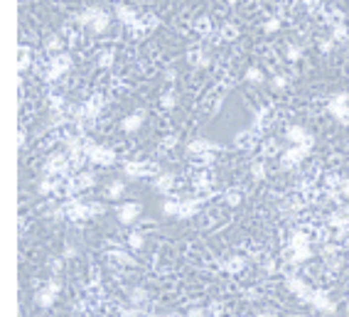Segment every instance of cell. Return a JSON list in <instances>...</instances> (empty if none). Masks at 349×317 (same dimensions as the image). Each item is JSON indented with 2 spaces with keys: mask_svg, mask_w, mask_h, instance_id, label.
I'll list each match as a JSON object with an SVG mask.
<instances>
[{
  "mask_svg": "<svg viewBox=\"0 0 349 317\" xmlns=\"http://www.w3.org/2000/svg\"><path fill=\"white\" fill-rule=\"evenodd\" d=\"M71 180H74V190H76V192L89 190V187H94V185H96V177H94V172H89V170L76 172Z\"/></svg>",
  "mask_w": 349,
  "mask_h": 317,
  "instance_id": "19",
  "label": "cell"
},
{
  "mask_svg": "<svg viewBox=\"0 0 349 317\" xmlns=\"http://www.w3.org/2000/svg\"><path fill=\"white\" fill-rule=\"evenodd\" d=\"M45 175L47 177H71V165H69V155L67 153H54L47 158L45 162Z\"/></svg>",
  "mask_w": 349,
  "mask_h": 317,
  "instance_id": "5",
  "label": "cell"
},
{
  "mask_svg": "<svg viewBox=\"0 0 349 317\" xmlns=\"http://www.w3.org/2000/svg\"><path fill=\"white\" fill-rule=\"evenodd\" d=\"M91 211H94V216H99V214L106 211V207H103L101 202H91Z\"/></svg>",
  "mask_w": 349,
  "mask_h": 317,
  "instance_id": "56",
  "label": "cell"
},
{
  "mask_svg": "<svg viewBox=\"0 0 349 317\" xmlns=\"http://www.w3.org/2000/svg\"><path fill=\"white\" fill-rule=\"evenodd\" d=\"M330 40H335V42L349 40V27H347V22H335V25H330Z\"/></svg>",
  "mask_w": 349,
  "mask_h": 317,
  "instance_id": "25",
  "label": "cell"
},
{
  "mask_svg": "<svg viewBox=\"0 0 349 317\" xmlns=\"http://www.w3.org/2000/svg\"><path fill=\"white\" fill-rule=\"evenodd\" d=\"M76 25L89 27L94 35H103V32L108 30V25H111V17H108V12L101 10V7H86L84 12H79Z\"/></svg>",
  "mask_w": 349,
  "mask_h": 317,
  "instance_id": "1",
  "label": "cell"
},
{
  "mask_svg": "<svg viewBox=\"0 0 349 317\" xmlns=\"http://www.w3.org/2000/svg\"><path fill=\"white\" fill-rule=\"evenodd\" d=\"M96 62H99L101 69H111L113 62H116V52H113V50H101V52L96 54Z\"/></svg>",
  "mask_w": 349,
  "mask_h": 317,
  "instance_id": "30",
  "label": "cell"
},
{
  "mask_svg": "<svg viewBox=\"0 0 349 317\" xmlns=\"http://www.w3.org/2000/svg\"><path fill=\"white\" fill-rule=\"evenodd\" d=\"M251 175H253V180H263V177H266V165H263V160H256V162L251 165Z\"/></svg>",
  "mask_w": 349,
  "mask_h": 317,
  "instance_id": "42",
  "label": "cell"
},
{
  "mask_svg": "<svg viewBox=\"0 0 349 317\" xmlns=\"http://www.w3.org/2000/svg\"><path fill=\"white\" fill-rule=\"evenodd\" d=\"M317 47H320V52H322V54H327V52H332L335 40H320V45H317Z\"/></svg>",
  "mask_w": 349,
  "mask_h": 317,
  "instance_id": "50",
  "label": "cell"
},
{
  "mask_svg": "<svg viewBox=\"0 0 349 317\" xmlns=\"http://www.w3.org/2000/svg\"><path fill=\"white\" fill-rule=\"evenodd\" d=\"M347 231H349V226H347Z\"/></svg>",
  "mask_w": 349,
  "mask_h": 317,
  "instance_id": "63",
  "label": "cell"
},
{
  "mask_svg": "<svg viewBox=\"0 0 349 317\" xmlns=\"http://www.w3.org/2000/svg\"><path fill=\"white\" fill-rule=\"evenodd\" d=\"M219 150H221V145H219V143H211L207 138H195V140H190V145H187V153H190L192 158L204 155V153H219Z\"/></svg>",
  "mask_w": 349,
  "mask_h": 317,
  "instance_id": "12",
  "label": "cell"
},
{
  "mask_svg": "<svg viewBox=\"0 0 349 317\" xmlns=\"http://www.w3.org/2000/svg\"><path fill=\"white\" fill-rule=\"evenodd\" d=\"M246 79H249L251 84H263V81H266V74H263V69H258V66H249V69H246Z\"/></svg>",
  "mask_w": 349,
  "mask_h": 317,
  "instance_id": "37",
  "label": "cell"
},
{
  "mask_svg": "<svg viewBox=\"0 0 349 317\" xmlns=\"http://www.w3.org/2000/svg\"><path fill=\"white\" fill-rule=\"evenodd\" d=\"M30 62H32V59H30V47L22 45V47H20V71H27V69H30Z\"/></svg>",
  "mask_w": 349,
  "mask_h": 317,
  "instance_id": "41",
  "label": "cell"
},
{
  "mask_svg": "<svg viewBox=\"0 0 349 317\" xmlns=\"http://www.w3.org/2000/svg\"><path fill=\"white\" fill-rule=\"evenodd\" d=\"M118 317H148V313L140 310V308H121Z\"/></svg>",
  "mask_w": 349,
  "mask_h": 317,
  "instance_id": "44",
  "label": "cell"
},
{
  "mask_svg": "<svg viewBox=\"0 0 349 317\" xmlns=\"http://www.w3.org/2000/svg\"><path fill=\"white\" fill-rule=\"evenodd\" d=\"M62 47H64V40H62L59 35H50V37L45 40V50H47V52H52V54H59V52H62Z\"/></svg>",
  "mask_w": 349,
  "mask_h": 317,
  "instance_id": "31",
  "label": "cell"
},
{
  "mask_svg": "<svg viewBox=\"0 0 349 317\" xmlns=\"http://www.w3.org/2000/svg\"><path fill=\"white\" fill-rule=\"evenodd\" d=\"M160 106H162L165 111H167V108H175V106H177V94H175L172 89L165 91V94L160 96Z\"/></svg>",
  "mask_w": 349,
  "mask_h": 317,
  "instance_id": "38",
  "label": "cell"
},
{
  "mask_svg": "<svg viewBox=\"0 0 349 317\" xmlns=\"http://www.w3.org/2000/svg\"><path fill=\"white\" fill-rule=\"evenodd\" d=\"M64 256H67V258H74V256H76V246H67V249H64Z\"/></svg>",
  "mask_w": 349,
  "mask_h": 317,
  "instance_id": "59",
  "label": "cell"
},
{
  "mask_svg": "<svg viewBox=\"0 0 349 317\" xmlns=\"http://www.w3.org/2000/svg\"><path fill=\"white\" fill-rule=\"evenodd\" d=\"M143 118H145V111L140 108V111H136L133 116H128V118H123V123H121V128H123L126 133H136V130H140V126H143Z\"/></svg>",
  "mask_w": 349,
  "mask_h": 317,
  "instance_id": "22",
  "label": "cell"
},
{
  "mask_svg": "<svg viewBox=\"0 0 349 317\" xmlns=\"http://www.w3.org/2000/svg\"><path fill=\"white\" fill-rule=\"evenodd\" d=\"M152 187L157 192H162V194H170L172 187H175V175H157L152 180Z\"/></svg>",
  "mask_w": 349,
  "mask_h": 317,
  "instance_id": "24",
  "label": "cell"
},
{
  "mask_svg": "<svg viewBox=\"0 0 349 317\" xmlns=\"http://www.w3.org/2000/svg\"><path fill=\"white\" fill-rule=\"evenodd\" d=\"M327 113L335 116L340 123H349V96L347 94H335L330 101H327Z\"/></svg>",
  "mask_w": 349,
  "mask_h": 317,
  "instance_id": "7",
  "label": "cell"
},
{
  "mask_svg": "<svg viewBox=\"0 0 349 317\" xmlns=\"http://www.w3.org/2000/svg\"><path fill=\"white\" fill-rule=\"evenodd\" d=\"M54 300H57V293L52 290V288H42V290H37L35 293V303L40 305V308H52L54 305Z\"/></svg>",
  "mask_w": 349,
  "mask_h": 317,
  "instance_id": "21",
  "label": "cell"
},
{
  "mask_svg": "<svg viewBox=\"0 0 349 317\" xmlns=\"http://www.w3.org/2000/svg\"><path fill=\"white\" fill-rule=\"evenodd\" d=\"M261 265H263V270H266L268 275H271V273H276V261H273V258H263V263H261Z\"/></svg>",
  "mask_w": 349,
  "mask_h": 317,
  "instance_id": "52",
  "label": "cell"
},
{
  "mask_svg": "<svg viewBox=\"0 0 349 317\" xmlns=\"http://www.w3.org/2000/svg\"><path fill=\"white\" fill-rule=\"evenodd\" d=\"M288 246L290 249H302V246H310V236L305 231H293L288 236Z\"/></svg>",
  "mask_w": 349,
  "mask_h": 317,
  "instance_id": "27",
  "label": "cell"
},
{
  "mask_svg": "<svg viewBox=\"0 0 349 317\" xmlns=\"http://www.w3.org/2000/svg\"><path fill=\"white\" fill-rule=\"evenodd\" d=\"M177 145V135H167V138H162V143H160V150L165 153V150H172Z\"/></svg>",
  "mask_w": 349,
  "mask_h": 317,
  "instance_id": "48",
  "label": "cell"
},
{
  "mask_svg": "<svg viewBox=\"0 0 349 317\" xmlns=\"http://www.w3.org/2000/svg\"><path fill=\"white\" fill-rule=\"evenodd\" d=\"M241 199H244V194L239 190H229V192H224V202L229 204V207H239L241 204Z\"/></svg>",
  "mask_w": 349,
  "mask_h": 317,
  "instance_id": "40",
  "label": "cell"
},
{
  "mask_svg": "<svg viewBox=\"0 0 349 317\" xmlns=\"http://www.w3.org/2000/svg\"><path fill=\"white\" fill-rule=\"evenodd\" d=\"M162 317H185V315H177V313H170V315H162Z\"/></svg>",
  "mask_w": 349,
  "mask_h": 317,
  "instance_id": "60",
  "label": "cell"
},
{
  "mask_svg": "<svg viewBox=\"0 0 349 317\" xmlns=\"http://www.w3.org/2000/svg\"><path fill=\"white\" fill-rule=\"evenodd\" d=\"M84 153H86V158H89L91 165H101V167H106V165H113V162H116V153H113L111 148H106V145H96V143H91V140H86Z\"/></svg>",
  "mask_w": 349,
  "mask_h": 317,
  "instance_id": "4",
  "label": "cell"
},
{
  "mask_svg": "<svg viewBox=\"0 0 349 317\" xmlns=\"http://www.w3.org/2000/svg\"><path fill=\"white\" fill-rule=\"evenodd\" d=\"M258 138H261V133H256V130L251 128V130H241V133H236V138H234V140H236V145H239V148H253Z\"/></svg>",
  "mask_w": 349,
  "mask_h": 317,
  "instance_id": "20",
  "label": "cell"
},
{
  "mask_svg": "<svg viewBox=\"0 0 349 317\" xmlns=\"http://www.w3.org/2000/svg\"><path fill=\"white\" fill-rule=\"evenodd\" d=\"M185 317H209V313H207V310H202V308H192V310H190Z\"/></svg>",
  "mask_w": 349,
  "mask_h": 317,
  "instance_id": "54",
  "label": "cell"
},
{
  "mask_svg": "<svg viewBox=\"0 0 349 317\" xmlns=\"http://www.w3.org/2000/svg\"><path fill=\"white\" fill-rule=\"evenodd\" d=\"M190 62L195 64V66H209L211 59L204 50H192V52H190Z\"/></svg>",
  "mask_w": 349,
  "mask_h": 317,
  "instance_id": "33",
  "label": "cell"
},
{
  "mask_svg": "<svg viewBox=\"0 0 349 317\" xmlns=\"http://www.w3.org/2000/svg\"><path fill=\"white\" fill-rule=\"evenodd\" d=\"M50 108H52L54 113H67L69 106L64 104V96H62V94H52V96H50Z\"/></svg>",
  "mask_w": 349,
  "mask_h": 317,
  "instance_id": "34",
  "label": "cell"
},
{
  "mask_svg": "<svg viewBox=\"0 0 349 317\" xmlns=\"http://www.w3.org/2000/svg\"><path fill=\"white\" fill-rule=\"evenodd\" d=\"M300 57H302V47L288 42V45H285V59H288V62H298Z\"/></svg>",
  "mask_w": 349,
  "mask_h": 317,
  "instance_id": "36",
  "label": "cell"
},
{
  "mask_svg": "<svg viewBox=\"0 0 349 317\" xmlns=\"http://www.w3.org/2000/svg\"><path fill=\"white\" fill-rule=\"evenodd\" d=\"M160 27V17L157 15H140L138 20H136V25L131 27V32L136 35V37H143L145 32H152V30H157Z\"/></svg>",
  "mask_w": 349,
  "mask_h": 317,
  "instance_id": "13",
  "label": "cell"
},
{
  "mask_svg": "<svg viewBox=\"0 0 349 317\" xmlns=\"http://www.w3.org/2000/svg\"><path fill=\"white\" fill-rule=\"evenodd\" d=\"M195 162H197L199 167H209L211 162H214V153H204V155H197V158H195Z\"/></svg>",
  "mask_w": 349,
  "mask_h": 317,
  "instance_id": "46",
  "label": "cell"
},
{
  "mask_svg": "<svg viewBox=\"0 0 349 317\" xmlns=\"http://www.w3.org/2000/svg\"><path fill=\"white\" fill-rule=\"evenodd\" d=\"M123 192H126V185H123V180H113V182H108V187H106V194H108V199H121V197H123Z\"/></svg>",
  "mask_w": 349,
  "mask_h": 317,
  "instance_id": "32",
  "label": "cell"
},
{
  "mask_svg": "<svg viewBox=\"0 0 349 317\" xmlns=\"http://www.w3.org/2000/svg\"><path fill=\"white\" fill-rule=\"evenodd\" d=\"M175 79H177V71L175 69H167L165 71V81H175Z\"/></svg>",
  "mask_w": 349,
  "mask_h": 317,
  "instance_id": "58",
  "label": "cell"
},
{
  "mask_svg": "<svg viewBox=\"0 0 349 317\" xmlns=\"http://www.w3.org/2000/svg\"><path fill=\"white\" fill-rule=\"evenodd\" d=\"M285 138L293 143V145H302L307 138H310V133L305 130L302 126H298V123H293V126H288L285 128Z\"/></svg>",
  "mask_w": 349,
  "mask_h": 317,
  "instance_id": "18",
  "label": "cell"
},
{
  "mask_svg": "<svg viewBox=\"0 0 349 317\" xmlns=\"http://www.w3.org/2000/svg\"><path fill=\"white\" fill-rule=\"evenodd\" d=\"M138 17H140V15L133 10V7H131V5H126V2H118V5H116V20H118V22H123V25L133 27Z\"/></svg>",
  "mask_w": 349,
  "mask_h": 317,
  "instance_id": "14",
  "label": "cell"
},
{
  "mask_svg": "<svg viewBox=\"0 0 349 317\" xmlns=\"http://www.w3.org/2000/svg\"><path fill=\"white\" fill-rule=\"evenodd\" d=\"M229 2H231V5H234V2H239V0H229Z\"/></svg>",
  "mask_w": 349,
  "mask_h": 317,
  "instance_id": "62",
  "label": "cell"
},
{
  "mask_svg": "<svg viewBox=\"0 0 349 317\" xmlns=\"http://www.w3.org/2000/svg\"><path fill=\"white\" fill-rule=\"evenodd\" d=\"M285 86H288V76L276 74V76H273V89H285Z\"/></svg>",
  "mask_w": 349,
  "mask_h": 317,
  "instance_id": "51",
  "label": "cell"
},
{
  "mask_svg": "<svg viewBox=\"0 0 349 317\" xmlns=\"http://www.w3.org/2000/svg\"><path fill=\"white\" fill-rule=\"evenodd\" d=\"M246 268V258L244 256H231V258H224L221 261V270L229 273V275H236Z\"/></svg>",
  "mask_w": 349,
  "mask_h": 317,
  "instance_id": "17",
  "label": "cell"
},
{
  "mask_svg": "<svg viewBox=\"0 0 349 317\" xmlns=\"http://www.w3.org/2000/svg\"><path fill=\"white\" fill-rule=\"evenodd\" d=\"M195 30H197L202 37H209L211 32H214V25H211L209 17H199V20L195 22Z\"/></svg>",
  "mask_w": 349,
  "mask_h": 317,
  "instance_id": "35",
  "label": "cell"
},
{
  "mask_svg": "<svg viewBox=\"0 0 349 317\" xmlns=\"http://www.w3.org/2000/svg\"><path fill=\"white\" fill-rule=\"evenodd\" d=\"M320 254L325 256V258H327V256H337L340 254V246H337V244H325V246L320 249Z\"/></svg>",
  "mask_w": 349,
  "mask_h": 317,
  "instance_id": "49",
  "label": "cell"
},
{
  "mask_svg": "<svg viewBox=\"0 0 349 317\" xmlns=\"http://www.w3.org/2000/svg\"><path fill=\"white\" fill-rule=\"evenodd\" d=\"M340 192H342V197L349 199V177H342V182H340Z\"/></svg>",
  "mask_w": 349,
  "mask_h": 317,
  "instance_id": "55",
  "label": "cell"
},
{
  "mask_svg": "<svg viewBox=\"0 0 349 317\" xmlns=\"http://www.w3.org/2000/svg\"><path fill=\"white\" fill-rule=\"evenodd\" d=\"M263 153H266V155H276V153H278V145H276L273 140H268V143L263 145Z\"/></svg>",
  "mask_w": 349,
  "mask_h": 317,
  "instance_id": "53",
  "label": "cell"
},
{
  "mask_svg": "<svg viewBox=\"0 0 349 317\" xmlns=\"http://www.w3.org/2000/svg\"><path fill=\"white\" fill-rule=\"evenodd\" d=\"M307 305H312L315 310H320V313H335V303L330 300V295L325 293V290H310V295H307Z\"/></svg>",
  "mask_w": 349,
  "mask_h": 317,
  "instance_id": "9",
  "label": "cell"
},
{
  "mask_svg": "<svg viewBox=\"0 0 349 317\" xmlns=\"http://www.w3.org/2000/svg\"><path fill=\"white\" fill-rule=\"evenodd\" d=\"M258 317H273V315H271V313H261Z\"/></svg>",
  "mask_w": 349,
  "mask_h": 317,
  "instance_id": "61",
  "label": "cell"
},
{
  "mask_svg": "<svg viewBox=\"0 0 349 317\" xmlns=\"http://www.w3.org/2000/svg\"><path fill=\"white\" fill-rule=\"evenodd\" d=\"M307 153H310V148H305V145H290V148L280 155V167H283V170H295V167L307 158Z\"/></svg>",
  "mask_w": 349,
  "mask_h": 317,
  "instance_id": "8",
  "label": "cell"
},
{
  "mask_svg": "<svg viewBox=\"0 0 349 317\" xmlns=\"http://www.w3.org/2000/svg\"><path fill=\"white\" fill-rule=\"evenodd\" d=\"M192 185H195V190H199V192H207V190H209V187H211V172H209V167H202V170L195 175Z\"/></svg>",
  "mask_w": 349,
  "mask_h": 317,
  "instance_id": "23",
  "label": "cell"
},
{
  "mask_svg": "<svg viewBox=\"0 0 349 317\" xmlns=\"http://www.w3.org/2000/svg\"><path fill=\"white\" fill-rule=\"evenodd\" d=\"M236 37H239V27H236L234 22H226V25L219 30V40H221V42H234Z\"/></svg>",
  "mask_w": 349,
  "mask_h": 317,
  "instance_id": "29",
  "label": "cell"
},
{
  "mask_svg": "<svg viewBox=\"0 0 349 317\" xmlns=\"http://www.w3.org/2000/svg\"><path fill=\"white\" fill-rule=\"evenodd\" d=\"M202 202H204V199H182L177 219H192V216L202 209Z\"/></svg>",
  "mask_w": 349,
  "mask_h": 317,
  "instance_id": "16",
  "label": "cell"
},
{
  "mask_svg": "<svg viewBox=\"0 0 349 317\" xmlns=\"http://www.w3.org/2000/svg\"><path fill=\"white\" fill-rule=\"evenodd\" d=\"M302 5H305V10L307 12H320L325 5H322V0H302Z\"/></svg>",
  "mask_w": 349,
  "mask_h": 317,
  "instance_id": "47",
  "label": "cell"
},
{
  "mask_svg": "<svg viewBox=\"0 0 349 317\" xmlns=\"http://www.w3.org/2000/svg\"><path fill=\"white\" fill-rule=\"evenodd\" d=\"M278 30H280V20H278V17H268V20L263 22V32L273 35V32H278Z\"/></svg>",
  "mask_w": 349,
  "mask_h": 317,
  "instance_id": "45",
  "label": "cell"
},
{
  "mask_svg": "<svg viewBox=\"0 0 349 317\" xmlns=\"http://www.w3.org/2000/svg\"><path fill=\"white\" fill-rule=\"evenodd\" d=\"M140 211H143V207H140L138 202H123L121 207H118V211H116V216H118V221L121 224H136L140 216Z\"/></svg>",
  "mask_w": 349,
  "mask_h": 317,
  "instance_id": "10",
  "label": "cell"
},
{
  "mask_svg": "<svg viewBox=\"0 0 349 317\" xmlns=\"http://www.w3.org/2000/svg\"><path fill=\"white\" fill-rule=\"evenodd\" d=\"M123 175L131 180H140V177H157L160 175V165L152 160H131L123 165Z\"/></svg>",
  "mask_w": 349,
  "mask_h": 317,
  "instance_id": "2",
  "label": "cell"
},
{
  "mask_svg": "<svg viewBox=\"0 0 349 317\" xmlns=\"http://www.w3.org/2000/svg\"><path fill=\"white\" fill-rule=\"evenodd\" d=\"M285 285H288V290H290L298 300L307 303V295H310V290H312V288L307 285V280H305V278H300V275H288Z\"/></svg>",
  "mask_w": 349,
  "mask_h": 317,
  "instance_id": "11",
  "label": "cell"
},
{
  "mask_svg": "<svg viewBox=\"0 0 349 317\" xmlns=\"http://www.w3.org/2000/svg\"><path fill=\"white\" fill-rule=\"evenodd\" d=\"M143 244H145V241H143V234H140V231H133V234L126 239V246H128V249H133V251H140V249H143Z\"/></svg>",
  "mask_w": 349,
  "mask_h": 317,
  "instance_id": "39",
  "label": "cell"
},
{
  "mask_svg": "<svg viewBox=\"0 0 349 317\" xmlns=\"http://www.w3.org/2000/svg\"><path fill=\"white\" fill-rule=\"evenodd\" d=\"M108 258H113V261L121 263V265H133V263H136V258L128 254V251H123V249H111V251H108Z\"/></svg>",
  "mask_w": 349,
  "mask_h": 317,
  "instance_id": "28",
  "label": "cell"
},
{
  "mask_svg": "<svg viewBox=\"0 0 349 317\" xmlns=\"http://www.w3.org/2000/svg\"><path fill=\"white\" fill-rule=\"evenodd\" d=\"M128 298H131V305L133 308H140V310H150V293L145 290V288H131V293H128Z\"/></svg>",
  "mask_w": 349,
  "mask_h": 317,
  "instance_id": "15",
  "label": "cell"
},
{
  "mask_svg": "<svg viewBox=\"0 0 349 317\" xmlns=\"http://www.w3.org/2000/svg\"><path fill=\"white\" fill-rule=\"evenodd\" d=\"M62 265H64V263H62V258H52V261H50V268H52L54 273H59V270H62Z\"/></svg>",
  "mask_w": 349,
  "mask_h": 317,
  "instance_id": "57",
  "label": "cell"
},
{
  "mask_svg": "<svg viewBox=\"0 0 349 317\" xmlns=\"http://www.w3.org/2000/svg\"><path fill=\"white\" fill-rule=\"evenodd\" d=\"M69 69H71V57L67 52H59V54H54V57L47 62V66L42 69V79H45V81H57V79L64 76Z\"/></svg>",
  "mask_w": 349,
  "mask_h": 317,
  "instance_id": "3",
  "label": "cell"
},
{
  "mask_svg": "<svg viewBox=\"0 0 349 317\" xmlns=\"http://www.w3.org/2000/svg\"><path fill=\"white\" fill-rule=\"evenodd\" d=\"M180 204H182L180 197H167V199L162 202V214H165V216H177V214H180Z\"/></svg>",
  "mask_w": 349,
  "mask_h": 317,
  "instance_id": "26",
  "label": "cell"
},
{
  "mask_svg": "<svg viewBox=\"0 0 349 317\" xmlns=\"http://www.w3.org/2000/svg\"><path fill=\"white\" fill-rule=\"evenodd\" d=\"M62 209H64V216H67V219H74V221H84V219H91V216H94L91 202H84V199H79V197H69V199L62 204Z\"/></svg>",
  "mask_w": 349,
  "mask_h": 317,
  "instance_id": "6",
  "label": "cell"
},
{
  "mask_svg": "<svg viewBox=\"0 0 349 317\" xmlns=\"http://www.w3.org/2000/svg\"><path fill=\"white\" fill-rule=\"evenodd\" d=\"M342 263H345V261H342L340 256H327V258H325V265H327V270H332V273H337V270L342 268Z\"/></svg>",
  "mask_w": 349,
  "mask_h": 317,
  "instance_id": "43",
  "label": "cell"
}]
</instances>
